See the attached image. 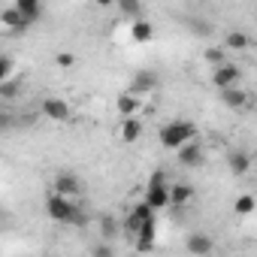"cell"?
<instances>
[{"label": "cell", "instance_id": "cell-1", "mask_svg": "<svg viewBox=\"0 0 257 257\" xmlns=\"http://www.w3.org/2000/svg\"><path fill=\"white\" fill-rule=\"evenodd\" d=\"M188 143H197V124L194 121H185V118H176L170 124L161 127V146L170 149V152H179L182 146Z\"/></svg>", "mask_w": 257, "mask_h": 257}, {"label": "cell", "instance_id": "cell-12", "mask_svg": "<svg viewBox=\"0 0 257 257\" xmlns=\"http://www.w3.org/2000/svg\"><path fill=\"white\" fill-rule=\"evenodd\" d=\"M13 7H16V13H19V16H22L28 25H34V22L43 16V7H40V0H16Z\"/></svg>", "mask_w": 257, "mask_h": 257}, {"label": "cell", "instance_id": "cell-16", "mask_svg": "<svg viewBox=\"0 0 257 257\" xmlns=\"http://www.w3.org/2000/svg\"><path fill=\"white\" fill-rule=\"evenodd\" d=\"M118 112H121V118H137V112H140V97H134L131 91L121 94V97H118Z\"/></svg>", "mask_w": 257, "mask_h": 257}, {"label": "cell", "instance_id": "cell-27", "mask_svg": "<svg viewBox=\"0 0 257 257\" xmlns=\"http://www.w3.org/2000/svg\"><path fill=\"white\" fill-rule=\"evenodd\" d=\"M91 254H94V257H115L112 245H106V242H103V245H94V251H91Z\"/></svg>", "mask_w": 257, "mask_h": 257}, {"label": "cell", "instance_id": "cell-21", "mask_svg": "<svg viewBox=\"0 0 257 257\" xmlns=\"http://www.w3.org/2000/svg\"><path fill=\"white\" fill-rule=\"evenodd\" d=\"M233 212H236V215H242V218H245V215H251V212H254V197H251V194H242V197L233 203Z\"/></svg>", "mask_w": 257, "mask_h": 257}, {"label": "cell", "instance_id": "cell-8", "mask_svg": "<svg viewBox=\"0 0 257 257\" xmlns=\"http://www.w3.org/2000/svg\"><path fill=\"white\" fill-rule=\"evenodd\" d=\"M43 115L49 121H70V106L61 97H46L43 100Z\"/></svg>", "mask_w": 257, "mask_h": 257}, {"label": "cell", "instance_id": "cell-15", "mask_svg": "<svg viewBox=\"0 0 257 257\" xmlns=\"http://www.w3.org/2000/svg\"><path fill=\"white\" fill-rule=\"evenodd\" d=\"M143 137V121L140 118H124L121 121V140L124 143H137Z\"/></svg>", "mask_w": 257, "mask_h": 257}, {"label": "cell", "instance_id": "cell-17", "mask_svg": "<svg viewBox=\"0 0 257 257\" xmlns=\"http://www.w3.org/2000/svg\"><path fill=\"white\" fill-rule=\"evenodd\" d=\"M230 170H233V176H245L248 170H251V155L248 152H230Z\"/></svg>", "mask_w": 257, "mask_h": 257}, {"label": "cell", "instance_id": "cell-28", "mask_svg": "<svg viewBox=\"0 0 257 257\" xmlns=\"http://www.w3.org/2000/svg\"><path fill=\"white\" fill-rule=\"evenodd\" d=\"M55 64H58V67H73V64H76V58H73L70 52H61V55L55 58Z\"/></svg>", "mask_w": 257, "mask_h": 257}, {"label": "cell", "instance_id": "cell-20", "mask_svg": "<svg viewBox=\"0 0 257 257\" xmlns=\"http://www.w3.org/2000/svg\"><path fill=\"white\" fill-rule=\"evenodd\" d=\"M100 236H103V242H112L118 236V221L112 215H103L100 218Z\"/></svg>", "mask_w": 257, "mask_h": 257}, {"label": "cell", "instance_id": "cell-25", "mask_svg": "<svg viewBox=\"0 0 257 257\" xmlns=\"http://www.w3.org/2000/svg\"><path fill=\"white\" fill-rule=\"evenodd\" d=\"M13 70H16L13 58H7V55H0V82H7V79H13Z\"/></svg>", "mask_w": 257, "mask_h": 257}, {"label": "cell", "instance_id": "cell-11", "mask_svg": "<svg viewBox=\"0 0 257 257\" xmlns=\"http://www.w3.org/2000/svg\"><path fill=\"white\" fill-rule=\"evenodd\" d=\"M176 158H179L182 167H200L203 164V146L200 143H188V146H182L176 152Z\"/></svg>", "mask_w": 257, "mask_h": 257}, {"label": "cell", "instance_id": "cell-26", "mask_svg": "<svg viewBox=\"0 0 257 257\" xmlns=\"http://www.w3.org/2000/svg\"><path fill=\"white\" fill-rule=\"evenodd\" d=\"M206 61L215 64V67H221L224 64V49H206Z\"/></svg>", "mask_w": 257, "mask_h": 257}, {"label": "cell", "instance_id": "cell-10", "mask_svg": "<svg viewBox=\"0 0 257 257\" xmlns=\"http://www.w3.org/2000/svg\"><path fill=\"white\" fill-rule=\"evenodd\" d=\"M161 82H158V76L152 73V70H140L137 76H134V85H131V94L134 97H143V94H149V91H155Z\"/></svg>", "mask_w": 257, "mask_h": 257}, {"label": "cell", "instance_id": "cell-18", "mask_svg": "<svg viewBox=\"0 0 257 257\" xmlns=\"http://www.w3.org/2000/svg\"><path fill=\"white\" fill-rule=\"evenodd\" d=\"M131 37H134L137 43H149V40L155 37V28H152V22H146V19H137V22L131 25Z\"/></svg>", "mask_w": 257, "mask_h": 257}, {"label": "cell", "instance_id": "cell-3", "mask_svg": "<svg viewBox=\"0 0 257 257\" xmlns=\"http://www.w3.org/2000/svg\"><path fill=\"white\" fill-rule=\"evenodd\" d=\"M149 221H158V218H155V212H152L146 203H137L131 212H127V218H124V233L134 239V236L140 233V227H143V224H149Z\"/></svg>", "mask_w": 257, "mask_h": 257}, {"label": "cell", "instance_id": "cell-2", "mask_svg": "<svg viewBox=\"0 0 257 257\" xmlns=\"http://www.w3.org/2000/svg\"><path fill=\"white\" fill-rule=\"evenodd\" d=\"M46 212H49V218L58 221V224H70V227H82V224H85L82 206L73 203V200H67V197H58V194H49Z\"/></svg>", "mask_w": 257, "mask_h": 257}, {"label": "cell", "instance_id": "cell-4", "mask_svg": "<svg viewBox=\"0 0 257 257\" xmlns=\"http://www.w3.org/2000/svg\"><path fill=\"white\" fill-rule=\"evenodd\" d=\"M239 79H242V67L233 64V61H224V64L215 67V73H212V82H215L221 91H224V88H236Z\"/></svg>", "mask_w": 257, "mask_h": 257}, {"label": "cell", "instance_id": "cell-14", "mask_svg": "<svg viewBox=\"0 0 257 257\" xmlns=\"http://www.w3.org/2000/svg\"><path fill=\"white\" fill-rule=\"evenodd\" d=\"M221 100H224V106H230V109H242V106L248 103V91H242L239 85H236V88H224V91H221Z\"/></svg>", "mask_w": 257, "mask_h": 257}, {"label": "cell", "instance_id": "cell-24", "mask_svg": "<svg viewBox=\"0 0 257 257\" xmlns=\"http://www.w3.org/2000/svg\"><path fill=\"white\" fill-rule=\"evenodd\" d=\"M118 10H121L124 16H131L134 22H137V19H140V13H143V7L137 4V0H121V4H118Z\"/></svg>", "mask_w": 257, "mask_h": 257}, {"label": "cell", "instance_id": "cell-23", "mask_svg": "<svg viewBox=\"0 0 257 257\" xmlns=\"http://www.w3.org/2000/svg\"><path fill=\"white\" fill-rule=\"evenodd\" d=\"M19 91H22L19 79H7V82H0V97H4V100H13V97H19Z\"/></svg>", "mask_w": 257, "mask_h": 257}, {"label": "cell", "instance_id": "cell-30", "mask_svg": "<svg viewBox=\"0 0 257 257\" xmlns=\"http://www.w3.org/2000/svg\"><path fill=\"white\" fill-rule=\"evenodd\" d=\"M13 121H16V118H13V115H7V112H0V127H10V124H13Z\"/></svg>", "mask_w": 257, "mask_h": 257}, {"label": "cell", "instance_id": "cell-22", "mask_svg": "<svg viewBox=\"0 0 257 257\" xmlns=\"http://www.w3.org/2000/svg\"><path fill=\"white\" fill-rule=\"evenodd\" d=\"M227 49H236V52L248 49V37H245L242 31H230V34H227Z\"/></svg>", "mask_w": 257, "mask_h": 257}, {"label": "cell", "instance_id": "cell-6", "mask_svg": "<svg viewBox=\"0 0 257 257\" xmlns=\"http://www.w3.org/2000/svg\"><path fill=\"white\" fill-rule=\"evenodd\" d=\"M52 194H58V197H67V200H73L76 194H82V182H79V176L76 173H58L55 176V191Z\"/></svg>", "mask_w": 257, "mask_h": 257}, {"label": "cell", "instance_id": "cell-9", "mask_svg": "<svg viewBox=\"0 0 257 257\" xmlns=\"http://www.w3.org/2000/svg\"><path fill=\"white\" fill-rule=\"evenodd\" d=\"M185 248H188L191 254H197V257H209L212 248H215V242H212L209 233H191V236L185 239Z\"/></svg>", "mask_w": 257, "mask_h": 257}, {"label": "cell", "instance_id": "cell-7", "mask_svg": "<svg viewBox=\"0 0 257 257\" xmlns=\"http://www.w3.org/2000/svg\"><path fill=\"white\" fill-rule=\"evenodd\" d=\"M155 239H158V221H149V224H143L140 233L134 236V245H137L140 254H149V251H155Z\"/></svg>", "mask_w": 257, "mask_h": 257}, {"label": "cell", "instance_id": "cell-13", "mask_svg": "<svg viewBox=\"0 0 257 257\" xmlns=\"http://www.w3.org/2000/svg\"><path fill=\"white\" fill-rule=\"evenodd\" d=\"M0 22H4L10 31H16V34H25V31L31 28V25H28V22H25V19L16 13V7H7V10H0Z\"/></svg>", "mask_w": 257, "mask_h": 257}, {"label": "cell", "instance_id": "cell-29", "mask_svg": "<svg viewBox=\"0 0 257 257\" xmlns=\"http://www.w3.org/2000/svg\"><path fill=\"white\" fill-rule=\"evenodd\" d=\"M149 182H167V170H155Z\"/></svg>", "mask_w": 257, "mask_h": 257}, {"label": "cell", "instance_id": "cell-19", "mask_svg": "<svg viewBox=\"0 0 257 257\" xmlns=\"http://www.w3.org/2000/svg\"><path fill=\"white\" fill-rule=\"evenodd\" d=\"M191 197H194L191 185H170V206H185L191 203Z\"/></svg>", "mask_w": 257, "mask_h": 257}, {"label": "cell", "instance_id": "cell-5", "mask_svg": "<svg viewBox=\"0 0 257 257\" xmlns=\"http://www.w3.org/2000/svg\"><path fill=\"white\" fill-rule=\"evenodd\" d=\"M146 206L152 212L167 209L170 206V185L167 182H149V188H146Z\"/></svg>", "mask_w": 257, "mask_h": 257}]
</instances>
